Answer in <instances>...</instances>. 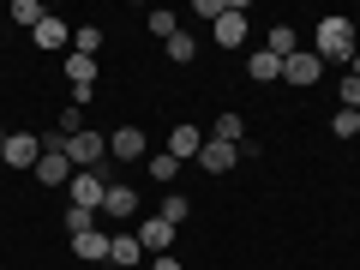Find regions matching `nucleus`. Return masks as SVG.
<instances>
[{
    "mask_svg": "<svg viewBox=\"0 0 360 270\" xmlns=\"http://www.w3.org/2000/svg\"><path fill=\"white\" fill-rule=\"evenodd\" d=\"M283 78H288V84H295V90H312V84H319V78H324V60H319V54H312V49H295V54H288V60H283Z\"/></svg>",
    "mask_w": 360,
    "mask_h": 270,
    "instance_id": "obj_4",
    "label": "nucleus"
},
{
    "mask_svg": "<svg viewBox=\"0 0 360 270\" xmlns=\"http://www.w3.org/2000/svg\"><path fill=\"white\" fill-rule=\"evenodd\" d=\"M186 210H193V205H186V193H168L156 217H162V222H174V229H180V222H186Z\"/></svg>",
    "mask_w": 360,
    "mask_h": 270,
    "instance_id": "obj_24",
    "label": "nucleus"
},
{
    "mask_svg": "<svg viewBox=\"0 0 360 270\" xmlns=\"http://www.w3.org/2000/svg\"><path fill=\"white\" fill-rule=\"evenodd\" d=\"M66 162H72V168H103L108 162V139H103V132H90V127H78L72 139H66Z\"/></svg>",
    "mask_w": 360,
    "mask_h": 270,
    "instance_id": "obj_3",
    "label": "nucleus"
},
{
    "mask_svg": "<svg viewBox=\"0 0 360 270\" xmlns=\"http://www.w3.org/2000/svg\"><path fill=\"white\" fill-rule=\"evenodd\" d=\"M139 258H144L139 234H115V240H108V264H139Z\"/></svg>",
    "mask_w": 360,
    "mask_h": 270,
    "instance_id": "obj_16",
    "label": "nucleus"
},
{
    "mask_svg": "<svg viewBox=\"0 0 360 270\" xmlns=\"http://www.w3.org/2000/svg\"><path fill=\"white\" fill-rule=\"evenodd\" d=\"M162 49H168V60H174V66H186V60H193V54H198V42L186 37V30H174V37H168Z\"/></svg>",
    "mask_w": 360,
    "mask_h": 270,
    "instance_id": "obj_21",
    "label": "nucleus"
},
{
    "mask_svg": "<svg viewBox=\"0 0 360 270\" xmlns=\"http://www.w3.org/2000/svg\"><path fill=\"white\" fill-rule=\"evenodd\" d=\"M198 144H205V132H198V127H186V120H180V127L168 132V156H174V162H193V156H198Z\"/></svg>",
    "mask_w": 360,
    "mask_h": 270,
    "instance_id": "obj_12",
    "label": "nucleus"
},
{
    "mask_svg": "<svg viewBox=\"0 0 360 270\" xmlns=\"http://www.w3.org/2000/svg\"><path fill=\"white\" fill-rule=\"evenodd\" d=\"M139 246L162 258L168 246H174V222H162V217H144V222H139Z\"/></svg>",
    "mask_w": 360,
    "mask_h": 270,
    "instance_id": "obj_8",
    "label": "nucleus"
},
{
    "mask_svg": "<svg viewBox=\"0 0 360 270\" xmlns=\"http://www.w3.org/2000/svg\"><path fill=\"white\" fill-rule=\"evenodd\" d=\"M336 96H342V108H360V78L342 72V84H336Z\"/></svg>",
    "mask_w": 360,
    "mask_h": 270,
    "instance_id": "obj_28",
    "label": "nucleus"
},
{
    "mask_svg": "<svg viewBox=\"0 0 360 270\" xmlns=\"http://www.w3.org/2000/svg\"><path fill=\"white\" fill-rule=\"evenodd\" d=\"M84 229H96V210H66V234H84Z\"/></svg>",
    "mask_w": 360,
    "mask_h": 270,
    "instance_id": "obj_27",
    "label": "nucleus"
},
{
    "mask_svg": "<svg viewBox=\"0 0 360 270\" xmlns=\"http://www.w3.org/2000/svg\"><path fill=\"white\" fill-rule=\"evenodd\" d=\"M103 210H108V217H132V210H139V193L115 180V186H108V198H103Z\"/></svg>",
    "mask_w": 360,
    "mask_h": 270,
    "instance_id": "obj_17",
    "label": "nucleus"
},
{
    "mask_svg": "<svg viewBox=\"0 0 360 270\" xmlns=\"http://www.w3.org/2000/svg\"><path fill=\"white\" fill-rule=\"evenodd\" d=\"M96 49H103V25H78V30H72V54L96 60Z\"/></svg>",
    "mask_w": 360,
    "mask_h": 270,
    "instance_id": "obj_20",
    "label": "nucleus"
},
{
    "mask_svg": "<svg viewBox=\"0 0 360 270\" xmlns=\"http://www.w3.org/2000/svg\"><path fill=\"white\" fill-rule=\"evenodd\" d=\"M210 139H222V144H246V120H240V115L229 108V115H217V127H210Z\"/></svg>",
    "mask_w": 360,
    "mask_h": 270,
    "instance_id": "obj_18",
    "label": "nucleus"
},
{
    "mask_svg": "<svg viewBox=\"0 0 360 270\" xmlns=\"http://www.w3.org/2000/svg\"><path fill=\"white\" fill-rule=\"evenodd\" d=\"M144 162H150V180H162V186H174V174H180V162H174V156H144Z\"/></svg>",
    "mask_w": 360,
    "mask_h": 270,
    "instance_id": "obj_23",
    "label": "nucleus"
},
{
    "mask_svg": "<svg viewBox=\"0 0 360 270\" xmlns=\"http://www.w3.org/2000/svg\"><path fill=\"white\" fill-rule=\"evenodd\" d=\"M108 240H115V234H103V229H84V234H72V258L108 264Z\"/></svg>",
    "mask_w": 360,
    "mask_h": 270,
    "instance_id": "obj_9",
    "label": "nucleus"
},
{
    "mask_svg": "<svg viewBox=\"0 0 360 270\" xmlns=\"http://www.w3.org/2000/svg\"><path fill=\"white\" fill-rule=\"evenodd\" d=\"M60 72L72 78V90H90V84H96V60H84V54H66Z\"/></svg>",
    "mask_w": 360,
    "mask_h": 270,
    "instance_id": "obj_15",
    "label": "nucleus"
},
{
    "mask_svg": "<svg viewBox=\"0 0 360 270\" xmlns=\"http://www.w3.org/2000/svg\"><path fill=\"white\" fill-rule=\"evenodd\" d=\"M13 18H18V25H25V30H37L42 18H49V13H42L37 0H13Z\"/></svg>",
    "mask_w": 360,
    "mask_h": 270,
    "instance_id": "obj_25",
    "label": "nucleus"
},
{
    "mask_svg": "<svg viewBox=\"0 0 360 270\" xmlns=\"http://www.w3.org/2000/svg\"><path fill=\"white\" fill-rule=\"evenodd\" d=\"M37 162H42L37 132H6V168H37Z\"/></svg>",
    "mask_w": 360,
    "mask_h": 270,
    "instance_id": "obj_5",
    "label": "nucleus"
},
{
    "mask_svg": "<svg viewBox=\"0 0 360 270\" xmlns=\"http://www.w3.org/2000/svg\"><path fill=\"white\" fill-rule=\"evenodd\" d=\"M234 156H240V144H222V139H205V144H198V156H193V162L205 168V174H229V168H234Z\"/></svg>",
    "mask_w": 360,
    "mask_h": 270,
    "instance_id": "obj_6",
    "label": "nucleus"
},
{
    "mask_svg": "<svg viewBox=\"0 0 360 270\" xmlns=\"http://www.w3.org/2000/svg\"><path fill=\"white\" fill-rule=\"evenodd\" d=\"M72 174H78V168L66 162V150H42V162H37V180H42V186H66Z\"/></svg>",
    "mask_w": 360,
    "mask_h": 270,
    "instance_id": "obj_11",
    "label": "nucleus"
},
{
    "mask_svg": "<svg viewBox=\"0 0 360 270\" xmlns=\"http://www.w3.org/2000/svg\"><path fill=\"white\" fill-rule=\"evenodd\" d=\"M246 78H258V84H270V78H283V60H276V54H264V49H258L252 60H246Z\"/></svg>",
    "mask_w": 360,
    "mask_h": 270,
    "instance_id": "obj_19",
    "label": "nucleus"
},
{
    "mask_svg": "<svg viewBox=\"0 0 360 270\" xmlns=\"http://www.w3.org/2000/svg\"><path fill=\"white\" fill-rule=\"evenodd\" d=\"M348 72H354V78H360V49H354V60H348Z\"/></svg>",
    "mask_w": 360,
    "mask_h": 270,
    "instance_id": "obj_30",
    "label": "nucleus"
},
{
    "mask_svg": "<svg viewBox=\"0 0 360 270\" xmlns=\"http://www.w3.org/2000/svg\"><path fill=\"white\" fill-rule=\"evenodd\" d=\"M300 49V37H295V25H270V37H264V54H276V60H288V54Z\"/></svg>",
    "mask_w": 360,
    "mask_h": 270,
    "instance_id": "obj_14",
    "label": "nucleus"
},
{
    "mask_svg": "<svg viewBox=\"0 0 360 270\" xmlns=\"http://www.w3.org/2000/svg\"><path fill=\"white\" fill-rule=\"evenodd\" d=\"M0 168H6V132H0Z\"/></svg>",
    "mask_w": 360,
    "mask_h": 270,
    "instance_id": "obj_31",
    "label": "nucleus"
},
{
    "mask_svg": "<svg viewBox=\"0 0 360 270\" xmlns=\"http://www.w3.org/2000/svg\"><path fill=\"white\" fill-rule=\"evenodd\" d=\"M144 150H150V139H144L139 127H120V132H108V156H127V162H139Z\"/></svg>",
    "mask_w": 360,
    "mask_h": 270,
    "instance_id": "obj_10",
    "label": "nucleus"
},
{
    "mask_svg": "<svg viewBox=\"0 0 360 270\" xmlns=\"http://www.w3.org/2000/svg\"><path fill=\"white\" fill-rule=\"evenodd\" d=\"M150 270H186V264H180V258H168V252H162V258H150Z\"/></svg>",
    "mask_w": 360,
    "mask_h": 270,
    "instance_id": "obj_29",
    "label": "nucleus"
},
{
    "mask_svg": "<svg viewBox=\"0 0 360 270\" xmlns=\"http://www.w3.org/2000/svg\"><path fill=\"white\" fill-rule=\"evenodd\" d=\"M210 37H217L222 49H240V42H246V6H222L217 25H210Z\"/></svg>",
    "mask_w": 360,
    "mask_h": 270,
    "instance_id": "obj_7",
    "label": "nucleus"
},
{
    "mask_svg": "<svg viewBox=\"0 0 360 270\" xmlns=\"http://www.w3.org/2000/svg\"><path fill=\"white\" fill-rule=\"evenodd\" d=\"M360 132V108H336L330 115V139H354Z\"/></svg>",
    "mask_w": 360,
    "mask_h": 270,
    "instance_id": "obj_22",
    "label": "nucleus"
},
{
    "mask_svg": "<svg viewBox=\"0 0 360 270\" xmlns=\"http://www.w3.org/2000/svg\"><path fill=\"white\" fill-rule=\"evenodd\" d=\"M354 18H319L312 25V54L319 60H354Z\"/></svg>",
    "mask_w": 360,
    "mask_h": 270,
    "instance_id": "obj_1",
    "label": "nucleus"
},
{
    "mask_svg": "<svg viewBox=\"0 0 360 270\" xmlns=\"http://www.w3.org/2000/svg\"><path fill=\"white\" fill-rule=\"evenodd\" d=\"M108 186H115V180H108V162H103V168H78V174L66 180V193H72V205H78V210H103Z\"/></svg>",
    "mask_w": 360,
    "mask_h": 270,
    "instance_id": "obj_2",
    "label": "nucleus"
},
{
    "mask_svg": "<svg viewBox=\"0 0 360 270\" xmlns=\"http://www.w3.org/2000/svg\"><path fill=\"white\" fill-rule=\"evenodd\" d=\"M30 37H37V49H72V25L66 18H42Z\"/></svg>",
    "mask_w": 360,
    "mask_h": 270,
    "instance_id": "obj_13",
    "label": "nucleus"
},
{
    "mask_svg": "<svg viewBox=\"0 0 360 270\" xmlns=\"http://www.w3.org/2000/svg\"><path fill=\"white\" fill-rule=\"evenodd\" d=\"M144 25H150V37H162V42H168V37H174V30H180V18H174V13H162V6H156V13L144 18Z\"/></svg>",
    "mask_w": 360,
    "mask_h": 270,
    "instance_id": "obj_26",
    "label": "nucleus"
}]
</instances>
